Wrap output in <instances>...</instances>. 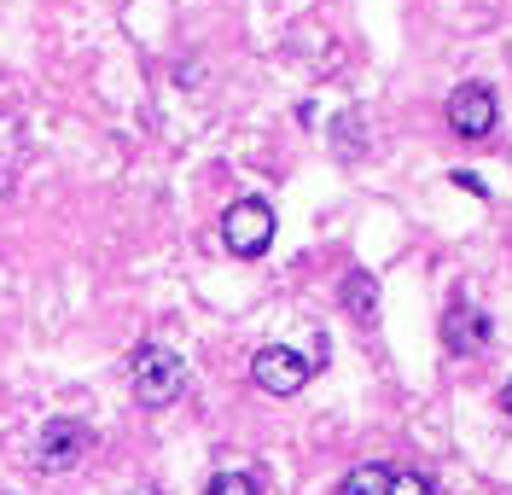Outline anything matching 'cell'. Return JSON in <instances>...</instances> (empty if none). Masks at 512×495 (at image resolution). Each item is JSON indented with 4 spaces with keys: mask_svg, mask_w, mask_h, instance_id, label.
Instances as JSON below:
<instances>
[{
    "mask_svg": "<svg viewBox=\"0 0 512 495\" xmlns=\"http://www.w3.org/2000/svg\"><path fill=\"white\" fill-rule=\"evenodd\" d=\"M128 385L140 396V408H169L175 396L187 391V362L169 344H140L128 362Z\"/></svg>",
    "mask_w": 512,
    "mask_h": 495,
    "instance_id": "1",
    "label": "cell"
},
{
    "mask_svg": "<svg viewBox=\"0 0 512 495\" xmlns=\"http://www.w3.org/2000/svg\"><path fill=\"white\" fill-rule=\"evenodd\" d=\"M222 239L233 257H262L274 245V210H268V198H233L222 210Z\"/></svg>",
    "mask_w": 512,
    "mask_h": 495,
    "instance_id": "2",
    "label": "cell"
},
{
    "mask_svg": "<svg viewBox=\"0 0 512 495\" xmlns=\"http://www.w3.org/2000/svg\"><path fill=\"white\" fill-rule=\"evenodd\" d=\"M88 449H94V431L82 426V420H64L59 414V420H47L41 437H35V466L41 472H70Z\"/></svg>",
    "mask_w": 512,
    "mask_h": 495,
    "instance_id": "3",
    "label": "cell"
},
{
    "mask_svg": "<svg viewBox=\"0 0 512 495\" xmlns=\"http://www.w3.org/2000/svg\"><path fill=\"white\" fill-rule=\"evenodd\" d=\"M309 373H315V362L297 356L291 344H268V350H256V362H251V379L268 396H297L309 385Z\"/></svg>",
    "mask_w": 512,
    "mask_h": 495,
    "instance_id": "4",
    "label": "cell"
},
{
    "mask_svg": "<svg viewBox=\"0 0 512 495\" xmlns=\"http://www.w3.org/2000/svg\"><path fill=\"white\" fill-rule=\"evenodd\" d=\"M448 129L460 134V140H483V134L495 129V94L483 88V82H460L454 94H448Z\"/></svg>",
    "mask_w": 512,
    "mask_h": 495,
    "instance_id": "5",
    "label": "cell"
},
{
    "mask_svg": "<svg viewBox=\"0 0 512 495\" xmlns=\"http://www.w3.org/2000/svg\"><path fill=\"white\" fill-rule=\"evenodd\" d=\"M443 344L454 350V356H472V350H483L489 344V315H483L478 303H466V297H454L443 315Z\"/></svg>",
    "mask_w": 512,
    "mask_h": 495,
    "instance_id": "6",
    "label": "cell"
},
{
    "mask_svg": "<svg viewBox=\"0 0 512 495\" xmlns=\"http://www.w3.org/2000/svg\"><path fill=\"white\" fill-rule=\"evenodd\" d=\"M338 297H344V315H355L361 327H373V315H379V280H373L367 268H350L344 286H338Z\"/></svg>",
    "mask_w": 512,
    "mask_h": 495,
    "instance_id": "7",
    "label": "cell"
},
{
    "mask_svg": "<svg viewBox=\"0 0 512 495\" xmlns=\"http://www.w3.org/2000/svg\"><path fill=\"white\" fill-rule=\"evenodd\" d=\"M390 466L384 461H361V466H350L344 472V484H338V495H390Z\"/></svg>",
    "mask_w": 512,
    "mask_h": 495,
    "instance_id": "8",
    "label": "cell"
},
{
    "mask_svg": "<svg viewBox=\"0 0 512 495\" xmlns=\"http://www.w3.org/2000/svg\"><path fill=\"white\" fill-rule=\"evenodd\" d=\"M204 495H262V490H256V478H251V472H216Z\"/></svg>",
    "mask_w": 512,
    "mask_h": 495,
    "instance_id": "9",
    "label": "cell"
},
{
    "mask_svg": "<svg viewBox=\"0 0 512 495\" xmlns=\"http://www.w3.org/2000/svg\"><path fill=\"white\" fill-rule=\"evenodd\" d=\"M390 495H437V484H431L425 472H396V478H390Z\"/></svg>",
    "mask_w": 512,
    "mask_h": 495,
    "instance_id": "10",
    "label": "cell"
},
{
    "mask_svg": "<svg viewBox=\"0 0 512 495\" xmlns=\"http://www.w3.org/2000/svg\"><path fill=\"white\" fill-rule=\"evenodd\" d=\"M454 187H466V193H478V198H483V181L472 175V169H454Z\"/></svg>",
    "mask_w": 512,
    "mask_h": 495,
    "instance_id": "11",
    "label": "cell"
},
{
    "mask_svg": "<svg viewBox=\"0 0 512 495\" xmlns=\"http://www.w3.org/2000/svg\"><path fill=\"white\" fill-rule=\"evenodd\" d=\"M501 408H507V420H512V379L501 385Z\"/></svg>",
    "mask_w": 512,
    "mask_h": 495,
    "instance_id": "12",
    "label": "cell"
},
{
    "mask_svg": "<svg viewBox=\"0 0 512 495\" xmlns=\"http://www.w3.org/2000/svg\"><path fill=\"white\" fill-rule=\"evenodd\" d=\"M140 495H152V490H140Z\"/></svg>",
    "mask_w": 512,
    "mask_h": 495,
    "instance_id": "13",
    "label": "cell"
}]
</instances>
